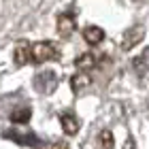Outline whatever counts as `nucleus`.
I'll use <instances>...</instances> for the list:
<instances>
[{
	"label": "nucleus",
	"instance_id": "obj_1",
	"mask_svg": "<svg viewBox=\"0 0 149 149\" xmlns=\"http://www.w3.org/2000/svg\"><path fill=\"white\" fill-rule=\"evenodd\" d=\"M4 139L13 141V143H19V145H30V147H38V136L32 130H28L26 126H13L9 130L2 132Z\"/></svg>",
	"mask_w": 149,
	"mask_h": 149
},
{
	"label": "nucleus",
	"instance_id": "obj_2",
	"mask_svg": "<svg viewBox=\"0 0 149 149\" xmlns=\"http://www.w3.org/2000/svg\"><path fill=\"white\" fill-rule=\"evenodd\" d=\"M58 58H60V49L51 43V40H40V43L32 45V62L43 64V62L58 60Z\"/></svg>",
	"mask_w": 149,
	"mask_h": 149
},
{
	"label": "nucleus",
	"instance_id": "obj_3",
	"mask_svg": "<svg viewBox=\"0 0 149 149\" xmlns=\"http://www.w3.org/2000/svg\"><path fill=\"white\" fill-rule=\"evenodd\" d=\"M143 36H145V28L143 26H130L124 34H121V49L124 51H130V49H134L141 40H143Z\"/></svg>",
	"mask_w": 149,
	"mask_h": 149
},
{
	"label": "nucleus",
	"instance_id": "obj_4",
	"mask_svg": "<svg viewBox=\"0 0 149 149\" xmlns=\"http://www.w3.org/2000/svg\"><path fill=\"white\" fill-rule=\"evenodd\" d=\"M34 85L38 87V92H40V94H51V92L58 87V74H56V72H51V70H45V72L36 74Z\"/></svg>",
	"mask_w": 149,
	"mask_h": 149
},
{
	"label": "nucleus",
	"instance_id": "obj_5",
	"mask_svg": "<svg viewBox=\"0 0 149 149\" xmlns=\"http://www.w3.org/2000/svg\"><path fill=\"white\" fill-rule=\"evenodd\" d=\"M60 126H62L64 134L74 136V134L79 132V128H81V121H79V117H77L72 111H66V113L60 115Z\"/></svg>",
	"mask_w": 149,
	"mask_h": 149
},
{
	"label": "nucleus",
	"instance_id": "obj_6",
	"mask_svg": "<svg viewBox=\"0 0 149 149\" xmlns=\"http://www.w3.org/2000/svg\"><path fill=\"white\" fill-rule=\"evenodd\" d=\"M13 60H15V64H17V66H24V64L32 62V45L28 43V40H19V43L15 45Z\"/></svg>",
	"mask_w": 149,
	"mask_h": 149
},
{
	"label": "nucleus",
	"instance_id": "obj_7",
	"mask_svg": "<svg viewBox=\"0 0 149 149\" xmlns=\"http://www.w3.org/2000/svg\"><path fill=\"white\" fill-rule=\"evenodd\" d=\"M58 34L60 36H70L74 28H77V22H74V15H70V13H62V15H58Z\"/></svg>",
	"mask_w": 149,
	"mask_h": 149
},
{
	"label": "nucleus",
	"instance_id": "obj_8",
	"mask_svg": "<svg viewBox=\"0 0 149 149\" xmlns=\"http://www.w3.org/2000/svg\"><path fill=\"white\" fill-rule=\"evenodd\" d=\"M100 64V60H98V56L96 53H92V51H87V53H81V56L74 60V66L81 70V72H90V70H94L96 66Z\"/></svg>",
	"mask_w": 149,
	"mask_h": 149
},
{
	"label": "nucleus",
	"instance_id": "obj_9",
	"mask_svg": "<svg viewBox=\"0 0 149 149\" xmlns=\"http://www.w3.org/2000/svg\"><path fill=\"white\" fill-rule=\"evenodd\" d=\"M132 68L139 77H145L149 72V47H145V49L141 51V56H136L132 60Z\"/></svg>",
	"mask_w": 149,
	"mask_h": 149
},
{
	"label": "nucleus",
	"instance_id": "obj_10",
	"mask_svg": "<svg viewBox=\"0 0 149 149\" xmlns=\"http://www.w3.org/2000/svg\"><path fill=\"white\" fill-rule=\"evenodd\" d=\"M83 38H85L87 45L96 47V45H100L104 40V30L98 28V26H87V28L83 30Z\"/></svg>",
	"mask_w": 149,
	"mask_h": 149
},
{
	"label": "nucleus",
	"instance_id": "obj_11",
	"mask_svg": "<svg viewBox=\"0 0 149 149\" xmlns=\"http://www.w3.org/2000/svg\"><path fill=\"white\" fill-rule=\"evenodd\" d=\"M90 83H92L90 72H77V74H72V77H70V87H72V92H83Z\"/></svg>",
	"mask_w": 149,
	"mask_h": 149
},
{
	"label": "nucleus",
	"instance_id": "obj_12",
	"mask_svg": "<svg viewBox=\"0 0 149 149\" xmlns=\"http://www.w3.org/2000/svg\"><path fill=\"white\" fill-rule=\"evenodd\" d=\"M30 115H32L30 109H26V107H24V109H15V111L11 113V121L15 126H26L30 121Z\"/></svg>",
	"mask_w": 149,
	"mask_h": 149
},
{
	"label": "nucleus",
	"instance_id": "obj_13",
	"mask_svg": "<svg viewBox=\"0 0 149 149\" xmlns=\"http://www.w3.org/2000/svg\"><path fill=\"white\" fill-rule=\"evenodd\" d=\"M113 145H115V141H113L111 130H100V134H98V147L100 149H113Z\"/></svg>",
	"mask_w": 149,
	"mask_h": 149
},
{
	"label": "nucleus",
	"instance_id": "obj_14",
	"mask_svg": "<svg viewBox=\"0 0 149 149\" xmlns=\"http://www.w3.org/2000/svg\"><path fill=\"white\" fill-rule=\"evenodd\" d=\"M40 149H68V145H66L64 141H53V143H47L45 147H40Z\"/></svg>",
	"mask_w": 149,
	"mask_h": 149
},
{
	"label": "nucleus",
	"instance_id": "obj_15",
	"mask_svg": "<svg viewBox=\"0 0 149 149\" xmlns=\"http://www.w3.org/2000/svg\"><path fill=\"white\" fill-rule=\"evenodd\" d=\"M124 149H136V143H134V139H132V136H128V139H126Z\"/></svg>",
	"mask_w": 149,
	"mask_h": 149
}]
</instances>
